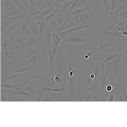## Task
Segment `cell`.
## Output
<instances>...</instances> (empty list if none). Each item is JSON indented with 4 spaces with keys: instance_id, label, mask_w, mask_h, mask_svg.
I'll use <instances>...</instances> for the list:
<instances>
[{
    "instance_id": "1",
    "label": "cell",
    "mask_w": 127,
    "mask_h": 127,
    "mask_svg": "<svg viewBox=\"0 0 127 127\" xmlns=\"http://www.w3.org/2000/svg\"><path fill=\"white\" fill-rule=\"evenodd\" d=\"M78 19L83 25H92L93 26L96 20V13L92 10H87L79 15Z\"/></svg>"
},
{
    "instance_id": "2",
    "label": "cell",
    "mask_w": 127,
    "mask_h": 127,
    "mask_svg": "<svg viewBox=\"0 0 127 127\" xmlns=\"http://www.w3.org/2000/svg\"><path fill=\"white\" fill-rule=\"evenodd\" d=\"M30 75H31V77H32V79L34 81L35 84L37 86H41L42 83L45 82V81H46V84H47V81H48V78L50 77V75L46 73H33L32 72Z\"/></svg>"
},
{
    "instance_id": "3",
    "label": "cell",
    "mask_w": 127,
    "mask_h": 127,
    "mask_svg": "<svg viewBox=\"0 0 127 127\" xmlns=\"http://www.w3.org/2000/svg\"><path fill=\"white\" fill-rule=\"evenodd\" d=\"M41 42H42V41L38 39L34 35L28 34L27 38H26V48H36L41 49Z\"/></svg>"
},
{
    "instance_id": "4",
    "label": "cell",
    "mask_w": 127,
    "mask_h": 127,
    "mask_svg": "<svg viewBox=\"0 0 127 127\" xmlns=\"http://www.w3.org/2000/svg\"><path fill=\"white\" fill-rule=\"evenodd\" d=\"M31 20L27 19H24L21 22L18 23V27H19V32H18V36H26L28 34V31H29V25Z\"/></svg>"
},
{
    "instance_id": "5",
    "label": "cell",
    "mask_w": 127,
    "mask_h": 127,
    "mask_svg": "<svg viewBox=\"0 0 127 127\" xmlns=\"http://www.w3.org/2000/svg\"><path fill=\"white\" fill-rule=\"evenodd\" d=\"M28 34L34 35V36H36L38 39H40L42 41V36H40V32H39V21H31L30 22Z\"/></svg>"
},
{
    "instance_id": "6",
    "label": "cell",
    "mask_w": 127,
    "mask_h": 127,
    "mask_svg": "<svg viewBox=\"0 0 127 127\" xmlns=\"http://www.w3.org/2000/svg\"><path fill=\"white\" fill-rule=\"evenodd\" d=\"M53 30L50 26H48V28L45 31L44 36L42 38V42H45L47 43V47L48 49H50L52 48V36H53Z\"/></svg>"
},
{
    "instance_id": "7",
    "label": "cell",
    "mask_w": 127,
    "mask_h": 127,
    "mask_svg": "<svg viewBox=\"0 0 127 127\" xmlns=\"http://www.w3.org/2000/svg\"><path fill=\"white\" fill-rule=\"evenodd\" d=\"M103 74L102 75V76L99 77V81H100V89H101V94L105 93V87H106V81H107V78L109 74V68L107 67V70H105Z\"/></svg>"
},
{
    "instance_id": "8",
    "label": "cell",
    "mask_w": 127,
    "mask_h": 127,
    "mask_svg": "<svg viewBox=\"0 0 127 127\" xmlns=\"http://www.w3.org/2000/svg\"><path fill=\"white\" fill-rule=\"evenodd\" d=\"M80 74L77 77H75V75L73 76H69V92H70V95L73 96L74 93H75V85H76L77 82H80Z\"/></svg>"
},
{
    "instance_id": "9",
    "label": "cell",
    "mask_w": 127,
    "mask_h": 127,
    "mask_svg": "<svg viewBox=\"0 0 127 127\" xmlns=\"http://www.w3.org/2000/svg\"><path fill=\"white\" fill-rule=\"evenodd\" d=\"M87 91H90L92 92L94 95L97 96V97H100L101 95V89H100V81H99V79L97 80L96 82L93 83V85L90 86V87H87Z\"/></svg>"
},
{
    "instance_id": "10",
    "label": "cell",
    "mask_w": 127,
    "mask_h": 127,
    "mask_svg": "<svg viewBox=\"0 0 127 127\" xmlns=\"http://www.w3.org/2000/svg\"><path fill=\"white\" fill-rule=\"evenodd\" d=\"M67 86L64 85L62 87H46V86H42L41 87V90L42 92H47V93H60V92H64L65 90H67Z\"/></svg>"
},
{
    "instance_id": "11",
    "label": "cell",
    "mask_w": 127,
    "mask_h": 127,
    "mask_svg": "<svg viewBox=\"0 0 127 127\" xmlns=\"http://www.w3.org/2000/svg\"><path fill=\"white\" fill-rule=\"evenodd\" d=\"M102 8H103V5H102L101 0H93V2L88 6V9L92 10L95 13H97Z\"/></svg>"
},
{
    "instance_id": "12",
    "label": "cell",
    "mask_w": 127,
    "mask_h": 127,
    "mask_svg": "<svg viewBox=\"0 0 127 127\" xmlns=\"http://www.w3.org/2000/svg\"><path fill=\"white\" fill-rule=\"evenodd\" d=\"M94 55H95V51L93 50H89L87 51V52H84L82 54V58H81V60H82L83 63L85 62H94Z\"/></svg>"
},
{
    "instance_id": "13",
    "label": "cell",
    "mask_w": 127,
    "mask_h": 127,
    "mask_svg": "<svg viewBox=\"0 0 127 127\" xmlns=\"http://www.w3.org/2000/svg\"><path fill=\"white\" fill-rule=\"evenodd\" d=\"M112 46H114V42H100L95 46L96 51H103L105 49L110 48Z\"/></svg>"
},
{
    "instance_id": "14",
    "label": "cell",
    "mask_w": 127,
    "mask_h": 127,
    "mask_svg": "<svg viewBox=\"0 0 127 127\" xmlns=\"http://www.w3.org/2000/svg\"><path fill=\"white\" fill-rule=\"evenodd\" d=\"M40 53H38V54H36L35 55H33V56H32L30 59H27V63L29 64H32V66L36 67V65H37L38 62L40 61Z\"/></svg>"
},
{
    "instance_id": "15",
    "label": "cell",
    "mask_w": 127,
    "mask_h": 127,
    "mask_svg": "<svg viewBox=\"0 0 127 127\" xmlns=\"http://www.w3.org/2000/svg\"><path fill=\"white\" fill-rule=\"evenodd\" d=\"M64 41L65 42H80V43H84V42H86L87 40L83 39V38H81V37H78V36H68V37L64 38Z\"/></svg>"
},
{
    "instance_id": "16",
    "label": "cell",
    "mask_w": 127,
    "mask_h": 127,
    "mask_svg": "<svg viewBox=\"0 0 127 127\" xmlns=\"http://www.w3.org/2000/svg\"><path fill=\"white\" fill-rule=\"evenodd\" d=\"M54 60H55V57L53 55L52 49H49V53H48V68L50 70L54 69Z\"/></svg>"
},
{
    "instance_id": "17",
    "label": "cell",
    "mask_w": 127,
    "mask_h": 127,
    "mask_svg": "<svg viewBox=\"0 0 127 127\" xmlns=\"http://www.w3.org/2000/svg\"><path fill=\"white\" fill-rule=\"evenodd\" d=\"M26 91L29 92L30 93H32V95L34 96L35 98H36V92H35V82L33 80H31V81H29V83H28L27 85V87H26Z\"/></svg>"
},
{
    "instance_id": "18",
    "label": "cell",
    "mask_w": 127,
    "mask_h": 127,
    "mask_svg": "<svg viewBox=\"0 0 127 127\" xmlns=\"http://www.w3.org/2000/svg\"><path fill=\"white\" fill-rule=\"evenodd\" d=\"M55 9H54V8H47V9H44L42 11V13L40 14L38 16H36V19H42V18L43 17H47L49 14H51L53 11H54Z\"/></svg>"
},
{
    "instance_id": "19",
    "label": "cell",
    "mask_w": 127,
    "mask_h": 127,
    "mask_svg": "<svg viewBox=\"0 0 127 127\" xmlns=\"http://www.w3.org/2000/svg\"><path fill=\"white\" fill-rule=\"evenodd\" d=\"M26 13H23V14H20V15H18L7 17L6 19H7V20H13V21H15V22H21L22 20L25 19V16H26Z\"/></svg>"
},
{
    "instance_id": "20",
    "label": "cell",
    "mask_w": 127,
    "mask_h": 127,
    "mask_svg": "<svg viewBox=\"0 0 127 127\" xmlns=\"http://www.w3.org/2000/svg\"><path fill=\"white\" fill-rule=\"evenodd\" d=\"M87 10H89V9H88V8L87 7V6H83V7H81V8H79V9L73 10V11L70 12L69 15H81V14H83L84 12L87 11Z\"/></svg>"
},
{
    "instance_id": "21",
    "label": "cell",
    "mask_w": 127,
    "mask_h": 127,
    "mask_svg": "<svg viewBox=\"0 0 127 127\" xmlns=\"http://www.w3.org/2000/svg\"><path fill=\"white\" fill-rule=\"evenodd\" d=\"M48 28V23L45 21H39V32H40V36H42V38L44 36L45 31Z\"/></svg>"
},
{
    "instance_id": "22",
    "label": "cell",
    "mask_w": 127,
    "mask_h": 127,
    "mask_svg": "<svg viewBox=\"0 0 127 127\" xmlns=\"http://www.w3.org/2000/svg\"><path fill=\"white\" fill-rule=\"evenodd\" d=\"M30 69H31V66L29 64L28 66H25V67H22V68L15 69V70L13 71V74H25V73L29 74Z\"/></svg>"
},
{
    "instance_id": "23",
    "label": "cell",
    "mask_w": 127,
    "mask_h": 127,
    "mask_svg": "<svg viewBox=\"0 0 127 127\" xmlns=\"http://www.w3.org/2000/svg\"><path fill=\"white\" fill-rule=\"evenodd\" d=\"M116 57H117V54H116L115 52H108V54H107V55L104 57L103 61L105 63L109 62V61L114 60V59H115Z\"/></svg>"
},
{
    "instance_id": "24",
    "label": "cell",
    "mask_w": 127,
    "mask_h": 127,
    "mask_svg": "<svg viewBox=\"0 0 127 127\" xmlns=\"http://www.w3.org/2000/svg\"><path fill=\"white\" fill-rule=\"evenodd\" d=\"M26 38H27V36H17L16 37L15 42L17 43H19L20 46L22 47L23 48H26Z\"/></svg>"
},
{
    "instance_id": "25",
    "label": "cell",
    "mask_w": 127,
    "mask_h": 127,
    "mask_svg": "<svg viewBox=\"0 0 127 127\" xmlns=\"http://www.w3.org/2000/svg\"><path fill=\"white\" fill-rule=\"evenodd\" d=\"M23 13H26V12H24L23 10H21L20 9V8H18L17 6L15 5V8H14V9L12 10L11 13H9V15H7V17H10V16H15V15H20V14H23ZM6 17V18H7Z\"/></svg>"
},
{
    "instance_id": "26",
    "label": "cell",
    "mask_w": 127,
    "mask_h": 127,
    "mask_svg": "<svg viewBox=\"0 0 127 127\" xmlns=\"http://www.w3.org/2000/svg\"><path fill=\"white\" fill-rule=\"evenodd\" d=\"M11 1L13 2V3H15L18 8H20L21 10H23L24 12H26V13H27L28 12V9L21 3V2H20V0H11Z\"/></svg>"
},
{
    "instance_id": "27",
    "label": "cell",
    "mask_w": 127,
    "mask_h": 127,
    "mask_svg": "<svg viewBox=\"0 0 127 127\" xmlns=\"http://www.w3.org/2000/svg\"><path fill=\"white\" fill-rule=\"evenodd\" d=\"M57 16H59V15H58V11L56 10V9H55L54 11L52 12L51 14H49V15L47 16L46 18H45V20L44 21L45 22H47V23H48L50 20H52L53 19H54V18H56Z\"/></svg>"
},
{
    "instance_id": "28",
    "label": "cell",
    "mask_w": 127,
    "mask_h": 127,
    "mask_svg": "<svg viewBox=\"0 0 127 127\" xmlns=\"http://www.w3.org/2000/svg\"><path fill=\"white\" fill-rule=\"evenodd\" d=\"M48 26H50L51 28H52L53 32H57V31H58V26H57V18H54V19H53L52 20H50V21L48 23Z\"/></svg>"
},
{
    "instance_id": "29",
    "label": "cell",
    "mask_w": 127,
    "mask_h": 127,
    "mask_svg": "<svg viewBox=\"0 0 127 127\" xmlns=\"http://www.w3.org/2000/svg\"><path fill=\"white\" fill-rule=\"evenodd\" d=\"M8 47L10 48L15 49V50L18 51V52H20V53H22V51H23V49H24L19 43H17L16 42H14L13 43H11L10 45H9Z\"/></svg>"
},
{
    "instance_id": "30",
    "label": "cell",
    "mask_w": 127,
    "mask_h": 127,
    "mask_svg": "<svg viewBox=\"0 0 127 127\" xmlns=\"http://www.w3.org/2000/svg\"><path fill=\"white\" fill-rule=\"evenodd\" d=\"M6 64H7V61H4V59H2V81H3L4 76L6 78V75H7V72H6Z\"/></svg>"
},
{
    "instance_id": "31",
    "label": "cell",
    "mask_w": 127,
    "mask_h": 127,
    "mask_svg": "<svg viewBox=\"0 0 127 127\" xmlns=\"http://www.w3.org/2000/svg\"><path fill=\"white\" fill-rule=\"evenodd\" d=\"M118 3V0H109L108 1V9L112 12H114L116 9V5Z\"/></svg>"
},
{
    "instance_id": "32",
    "label": "cell",
    "mask_w": 127,
    "mask_h": 127,
    "mask_svg": "<svg viewBox=\"0 0 127 127\" xmlns=\"http://www.w3.org/2000/svg\"><path fill=\"white\" fill-rule=\"evenodd\" d=\"M65 59V63L67 64V65H68V69H69V70H71V69H72V65H73V64H74V59H72L71 60H69V58H64Z\"/></svg>"
},
{
    "instance_id": "33",
    "label": "cell",
    "mask_w": 127,
    "mask_h": 127,
    "mask_svg": "<svg viewBox=\"0 0 127 127\" xmlns=\"http://www.w3.org/2000/svg\"><path fill=\"white\" fill-rule=\"evenodd\" d=\"M1 87H3V88H6V89H13V90H15V84H3V83H2L1 84Z\"/></svg>"
},
{
    "instance_id": "34",
    "label": "cell",
    "mask_w": 127,
    "mask_h": 127,
    "mask_svg": "<svg viewBox=\"0 0 127 127\" xmlns=\"http://www.w3.org/2000/svg\"><path fill=\"white\" fill-rule=\"evenodd\" d=\"M116 30V25H108L107 27L103 30V32H109V31H114Z\"/></svg>"
},
{
    "instance_id": "35",
    "label": "cell",
    "mask_w": 127,
    "mask_h": 127,
    "mask_svg": "<svg viewBox=\"0 0 127 127\" xmlns=\"http://www.w3.org/2000/svg\"><path fill=\"white\" fill-rule=\"evenodd\" d=\"M114 86L110 85V84H108V85H106V87H105V93H111L113 90H114ZM105 93H104V94H105Z\"/></svg>"
},
{
    "instance_id": "36",
    "label": "cell",
    "mask_w": 127,
    "mask_h": 127,
    "mask_svg": "<svg viewBox=\"0 0 127 127\" xmlns=\"http://www.w3.org/2000/svg\"><path fill=\"white\" fill-rule=\"evenodd\" d=\"M108 1H109V0H101L102 5H103V9H106L108 7Z\"/></svg>"
},
{
    "instance_id": "37",
    "label": "cell",
    "mask_w": 127,
    "mask_h": 127,
    "mask_svg": "<svg viewBox=\"0 0 127 127\" xmlns=\"http://www.w3.org/2000/svg\"><path fill=\"white\" fill-rule=\"evenodd\" d=\"M58 32H53V36H52V45L54 43L55 41L57 40V38H58Z\"/></svg>"
},
{
    "instance_id": "38",
    "label": "cell",
    "mask_w": 127,
    "mask_h": 127,
    "mask_svg": "<svg viewBox=\"0 0 127 127\" xmlns=\"http://www.w3.org/2000/svg\"><path fill=\"white\" fill-rule=\"evenodd\" d=\"M122 55L125 57V58H127V46L124 47V48H123V51H122Z\"/></svg>"
},
{
    "instance_id": "39",
    "label": "cell",
    "mask_w": 127,
    "mask_h": 127,
    "mask_svg": "<svg viewBox=\"0 0 127 127\" xmlns=\"http://www.w3.org/2000/svg\"><path fill=\"white\" fill-rule=\"evenodd\" d=\"M127 15V9H124V10H122L121 12H120V13L118 14V16H123V15Z\"/></svg>"
},
{
    "instance_id": "40",
    "label": "cell",
    "mask_w": 127,
    "mask_h": 127,
    "mask_svg": "<svg viewBox=\"0 0 127 127\" xmlns=\"http://www.w3.org/2000/svg\"><path fill=\"white\" fill-rule=\"evenodd\" d=\"M121 32L125 36H127V30H123Z\"/></svg>"
},
{
    "instance_id": "41",
    "label": "cell",
    "mask_w": 127,
    "mask_h": 127,
    "mask_svg": "<svg viewBox=\"0 0 127 127\" xmlns=\"http://www.w3.org/2000/svg\"><path fill=\"white\" fill-rule=\"evenodd\" d=\"M125 78L126 79V81H127V75H126V76H125Z\"/></svg>"
},
{
    "instance_id": "42",
    "label": "cell",
    "mask_w": 127,
    "mask_h": 127,
    "mask_svg": "<svg viewBox=\"0 0 127 127\" xmlns=\"http://www.w3.org/2000/svg\"><path fill=\"white\" fill-rule=\"evenodd\" d=\"M68 1H69V0H64V2H68Z\"/></svg>"
}]
</instances>
